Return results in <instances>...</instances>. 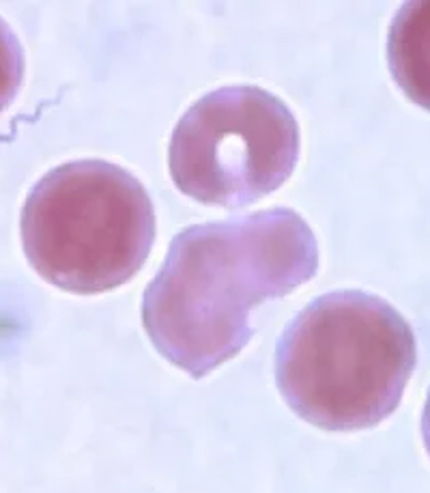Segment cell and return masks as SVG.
<instances>
[{"label":"cell","instance_id":"obj_1","mask_svg":"<svg viewBox=\"0 0 430 493\" xmlns=\"http://www.w3.org/2000/svg\"><path fill=\"white\" fill-rule=\"evenodd\" d=\"M318 244L297 211L194 224L170 242L142 298V323L161 356L200 379L252 339V308L315 278Z\"/></svg>","mask_w":430,"mask_h":493},{"label":"cell","instance_id":"obj_2","mask_svg":"<svg viewBox=\"0 0 430 493\" xmlns=\"http://www.w3.org/2000/svg\"><path fill=\"white\" fill-rule=\"evenodd\" d=\"M416 362V334L389 302L340 289L310 302L284 330L276 384L306 423L361 431L396 412Z\"/></svg>","mask_w":430,"mask_h":493},{"label":"cell","instance_id":"obj_3","mask_svg":"<svg viewBox=\"0 0 430 493\" xmlns=\"http://www.w3.org/2000/svg\"><path fill=\"white\" fill-rule=\"evenodd\" d=\"M155 239L147 188L104 160L46 172L22 209V246L39 276L71 293L116 289L136 276Z\"/></svg>","mask_w":430,"mask_h":493},{"label":"cell","instance_id":"obj_4","mask_svg":"<svg viewBox=\"0 0 430 493\" xmlns=\"http://www.w3.org/2000/svg\"><path fill=\"white\" fill-rule=\"evenodd\" d=\"M299 126L280 98L233 84L203 95L177 123L169 147L175 186L228 209L256 203L293 175Z\"/></svg>","mask_w":430,"mask_h":493},{"label":"cell","instance_id":"obj_5","mask_svg":"<svg viewBox=\"0 0 430 493\" xmlns=\"http://www.w3.org/2000/svg\"><path fill=\"white\" fill-rule=\"evenodd\" d=\"M388 63L400 91L430 110V0H409L396 11L388 35Z\"/></svg>","mask_w":430,"mask_h":493},{"label":"cell","instance_id":"obj_6","mask_svg":"<svg viewBox=\"0 0 430 493\" xmlns=\"http://www.w3.org/2000/svg\"><path fill=\"white\" fill-rule=\"evenodd\" d=\"M22 80H24V52L15 33L0 18V112L14 102Z\"/></svg>","mask_w":430,"mask_h":493},{"label":"cell","instance_id":"obj_7","mask_svg":"<svg viewBox=\"0 0 430 493\" xmlns=\"http://www.w3.org/2000/svg\"><path fill=\"white\" fill-rule=\"evenodd\" d=\"M422 438H424V446H426V452L430 457V390H428L426 405H424V414H422Z\"/></svg>","mask_w":430,"mask_h":493}]
</instances>
